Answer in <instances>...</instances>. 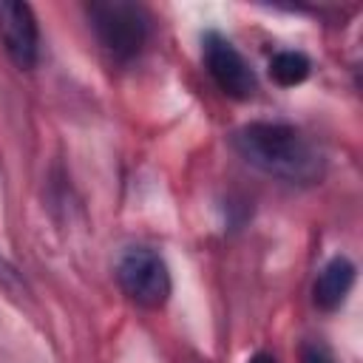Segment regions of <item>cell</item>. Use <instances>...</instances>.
Returning <instances> with one entry per match:
<instances>
[{
  "mask_svg": "<svg viewBox=\"0 0 363 363\" xmlns=\"http://www.w3.org/2000/svg\"><path fill=\"white\" fill-rule=\"evenodd\" d=\"M298 363H335V354L323 340H303L298 349Z\"/></svg>",
  "mask_w": 363,
  "mask_h": 363,
  "instance_id": "cell-8",
  "label": "cell"
},
{
  "mask_svg": "<svg viewBox=\"0 0 363 363\" xmlns=\"http://www.w3.org/2000/svg\"><path fill=\"white\" fill-rule=\"evenodd\" d=\"M250 363H278L272 354H267V352H258V354H252L250 357Z\"/></svg>",
  "mask_w": 363,
  "mask_h": 363,
  "instance_id": "cell-9",
  "label": "cell"
},
{
  "mask_svg": "<svg viewBox=\"0 0 363 363\" xmlns=\"http://www.w3.org/2000/svg\"><path fill=\"white\" fill-rule=\"evenodd\" d=\"M352 284H354V264H352L346 255H335V258L318 272V278H315V286H312V301H315V306H320V309H326V312L337 309V306L346 301Z\"/></svg>",
  "mask_w": 363,
  "mask_h": 363,
  "instance_id": "cell-6",
  "label": "cell"
},
{
  "mask_svg": "<svg viewBox=\"0 0 363 363\" xmlns=\"http://www.w3.org/2000/svg\"><path fill=\"white\" fill-rule=\"evenodd\" d=\"M201 60L213 82L233 99H250L258 88L255 71L244 60V54L218 31H207L201 40Z\"/></svg>",
  "mask_w": 363,
  "mask_h": 363,
  "instance_id": "cell-4",
  "label": "cell"
},
{
  "mask_svg": "<svg viewBox=\"0 0 363 363\" xmlns=\"http://www.w3.org/2000/svg\"><path fill=\"white\" fill-rule=\"evenodd\" d=\"M309 71H312V62H309V57L301 54V51H278V54L269 60V74H272V79H275L278 85H284V88L303 82V79L309 77Z\"/></svg>",
  "mask_w": 363,
  "mask_h": 363,
  "instance_id": "cell-7",
  "label": "cell"
},
{
  "mask_svg": "<svg viewBox=\"0 0 363 363\" xmlns=\"http://www.w3.org/2000/svg\"><path fill=\"white\" fill-rule=\"evenodd\" d=\"M0 40L9 60L28 71L40 60V28L28 3L0 0Z\"/></svg>",
  "mask_w": 363,
  "mask_h": 363,
  "instance_id": "cell-5",
  "label": "cell"
},
{
  "mask_svg": "<svg viewBox=\"0 0 363 363\" xmlns=\"http://www.w3.org/2000/svg\"><path fill=\"white\" fill-rule=\"evenodd\" d=\"M116 281L122 292L145 309H159L173 292L164 258L150 247H128L116 261Z\"/></svg>",
  "mask_w": 363,
  "mask_h": 363,
  "instance_id": "cell-3",
  "label": "cell"
},
{
  "mask_svg": "<svg viewBox=\"0 0 363 363\" xmlns=\"http://www.w3.org/2000/svg\"><path fill=\"white\" fill-rule=\"evenodd\" d=\"M233 147L250 167L289 184H315L326 170L315 142L284 122H250L233 133Z\"/></svg>",
  "mask_w": 363,
  "mask_h": 363,
  "instance_id": "cell-1",
  "label": "cell"
},
{
  "mask_svg": "<svg viewBox=\"0 0 363 363\" xmlns=\"http://www.w3.org/2000/svg\"><path fill=\"white\" fill-rule=\"evenodd\" d=\"M88 20L99 45L116 62L139 57L150 34L147 11L128 0H94L88 6Z\"/></svg>",
  "mask_w": 363,
  "mask_h": 363,
  "instance_id": "cell-2",
  "label": "cell"
}]
</instances>
